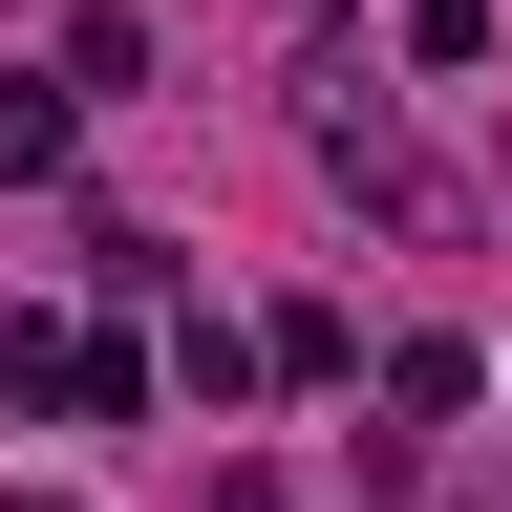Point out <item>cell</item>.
Segmentation results:
<instances>
[{
  "instance_id": "1",
  "label": "cell",
  "mask_w": 512,
  "mask_h": 512,
  "mask_svg": "<svg viewBox=\"0 0 512 512\" xmlns=\"http://www.w3.org/2000/svg\"><path fill=\"white\" fill-rule=\"evenodd\" d=\"M320 171H342L363 214H406V235H470V192H448L406 128H384V86H363V64H320Z\"/></svg>"
},
{
  "instance_id": "2",
  "label": "cell",
  "mask_w": 512,
  "mask_h": 512,
  "mask_svg": "<svg viewBox=\"0 0 512 512\" xmlns=\"http://www.w3.org/2000/svg\"><path fill=\"white\" fill-rule=\"evenodd\" d=\"M64 406H86V427H150V406H171V363L128 342V320H86V342H64Z\"/></svg>"
},
{
  "instance_id": "3",
  "label": "cell",
  "mask_w": 512,
  "mask_h": 512,
  "mask_svg": "<svg viewBox=\"0 0 512 512\" xmlns=\"http://www.w3.org/2000/svg\"><path fill=\"white\" fill-rule=\"evenodd\" d=\"M171 384H192V406H256V384H278V320H192Z\"/></svg>"
},
{
  "instance_id": "4",
  "label": "cell",
  "mask_w": 512,
  "mask_h": 512,
  "mask_svg": "<svg viewBox=\"0 0 512 512\" xmlns=\"http://www.w3.org/2000/svg\"><path fill=\"white\" fill-rule=\"evenodd\" d=\"M470 384H491L470 342H384V406H406V427H448V406H470Z\"/></svg>"
},
{
  "instance_id": "5",
  "label": "cell",
  "mask_w": 512,
  "mask_h": 512,
  "mask_svg": "<svg viewBox=\"0 0 512 512\" xmlns=\"http://www.w3.org/2000/svg\"><path fill=\"white\" fill-rule=\"evenodd\" d=\"M64 107L86 86H0V171H64Z\"/></svg>"
},
{
  "instance_id": "6",
  "label": "cell",
  "mask_w": 512,
  "mask_h": 512,
  "mask_svg": "<svg viewBox=\"0 0 512 512\" xmlns=\"http://www.w3.org/2000/svg\"><path fill=\"white\" fill-rule=\"evenodd\" d=\"M406 64H491V0H406Z\"/></svg>"
},
{
  "instance_id": "7",
  "label": "cell",
  "mask_w": 512,
  "mask_h": 512,
  "mask_svg": "<svg viewBox=\"0 0 512 512\" xmlns=\"http://www.w3.org/2000/svg\"><path fill=\"white\" fill-rule=\"evenodd\" d=\"M43 384H64V342H43V320H0V406H43Z\"/></svg>"
},
{
  "instance_id": "8",
  "label": "cell",
  "mask_w": 512,
  "mask_h": 512,
  "mask_svg": "<svg viewBox=\"0 0 512 512\" xmlns=\"http://www.w3.org/2000/svg\"><path fill=\"white\" fill-rule=\"evenodd\" d=\"M214 512H299V491H278V470H214Z\"/></svg>"
},
{
  "instance_id": "9",
  "label": "cell",
  "mask_w": 512,
  "mask_h": 512,
  "mask_svg": "<svg viewBox=\"0 0 512 512\" xmlns=\"http://www.w3.org/2000/svg\"><path fill=\"white\" fill-rule=\"evenodd\" d=\"M0 512H86V491H0Z\"/></svg>"
}]
</instances>
